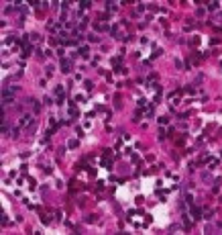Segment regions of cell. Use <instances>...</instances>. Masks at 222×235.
Wrapping results in <instances>:
<instances>
[{
    "instance_id": "obj_5",
    "label": "cell",
    "mask_w": 222,
    "mask_h": 235,
    "mask_svg": "<svg viewBox=\"0 0 222 235\" xmlns=\"http://www.w3.org/2000/svg\"><path fill=\"white\" fill-rule=\"evenodd\" d=\"M79 4H82V8H88V6H90V4H92V2H88V0H82V2H79Z\"/></svg>"
},
{
    "instance_id": "obj_2",
    "label": "cell",
    "mask_w": 222,
    "mask_h": 235,
    "mask_svg": "<svg viewBox=\"0 0 222 235\" xmlns=\"http://www.w3.org/2000/svg\"><path fill=\"white\" fill-rule=\"evenodd\" d=\"M69 66H71V64H69L67 59H61V67H63V72H65V74L69 72Z\"/></svg>"
},
{
    "instance_id": "obj_3",
    "label": "cell",
    "mask_w": 222,
    "mask_h": 235,
    "mask_svg": "<svg viewBox=\"0 0 222 235\" xmlns=\"http://www.w3.org/2000/svg\"><path fill=\"white\" fill-rule=\"evenodd\" d=\"M35 127H37V125H35V123H31L29 127H27V131H25V133H27V135H31L33 131H35Z\"/></svg>"
},
{
    "instance_id": "obj_6",
    "label": "cell",
    "mask_w": 222,
    "mask_h": 235,
    "mask_svg": "<svg viewBox=\"0 0 222 235\" xmlns=\"http://www.w3.org/2000/svg\"><path fill=\"white\" fill-rule=\"evenodd\" d=\"M79 53H82L84 57H88V47H82V49H79Z\"/></svg>"
},
{
    "instance_id": "obj_1",
    "label": "cell",
    "mask_w": 222,
    "mask_h": 235,
    "mask_svg": "<svg viewBox=\"0 0 222 235\" xmlns=\"http://www.w3.org/2000/svg\"><path fill=\"white\" fill-rule=\"evenodd\" d=\"M33 123V117L31 114H22V119H20V125L22 127H25V125H31Z\"/></svg>"
},
{
    "instance_id": "obj_4",
    "label": "cell",
    "mask_w": 222,
    "mask_h": 235,
    "mask_svg": "<svg viewBox=\"0 0 222 235\" xmlns=\"http://www.w3.org/2000/svg\"><path fill=\"white\" fill-rule=\"evenodd\" d=\"M208 8L210 10H216V8H218V2H208Z\"/></svg>"
},
{
    "instance_id": "obj_7",
    "label": "cell",
    "mask_w": 222,
    "mask_h": 235,
    "mask_svg": "<svg viewBox=\"0 0 222 235\" xmlns=\"http://www.w3.org/2000/svg\"><path fill=\"white\" fill-rule=\"evenodd\" d=\"M53 70H55L53 66H47V76H51V74H53Z\"/></svg>"
}]
</instances>
